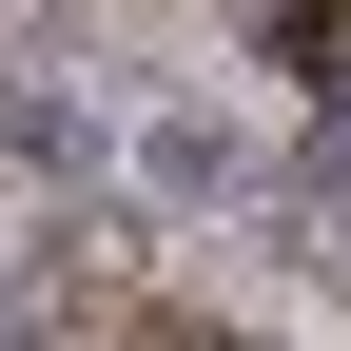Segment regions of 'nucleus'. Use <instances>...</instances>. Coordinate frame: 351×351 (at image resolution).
<instances>
[]
</instances>
